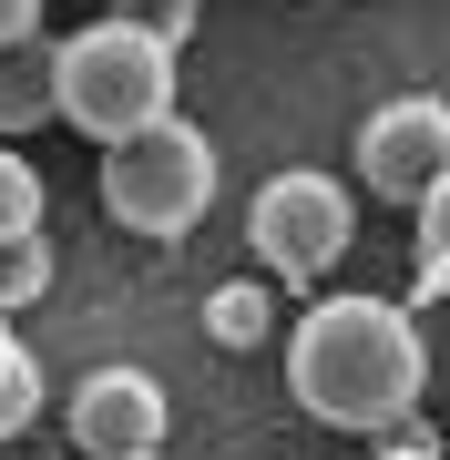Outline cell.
I'll return each mask as SVG.
<instances>
[{
	"label": "cell",
	"instance_id": "6da1fadb",
	"mask_svg": "<svg viewBox=\"0 0 450 460\" xmlns=\"http://www.w3.org/2000/svg\"><path fill=\"white\" fill-rule=\"evenodd\" d=\"M287 389H297V410L317 429H379L419 410V389H430V338H419V307L400 296H317V307L287 328Z\"/></svg>",
	"mask_w": 450,
	"mask_h": 460
},
{
	"label": "cell",
	"instance_id": "9a60e30c",
	"mask_svg": "<svg viewBox=\"0 0 450 460\" xmlns=\"http://www.w3.org/2000/svg\"><path fill=\"white\" fill-rule=\"evenodd\" d=\"M123 460H164V450H123Z\"/></svg>",
	"mask_w": 450,
	"mask_h": 460
},
{
	"label": "cell",
	"instance_id": "5b68a950",
	"mask_svg": "<svg viewBox=\"0 0 450 460\" xmlns=\"http://www.w3.org/2000/svg\"><path fill=\"white\" fill-rule=\"evenodd\" d=\"M358 184L379 205H419V195H440L450 184V102L440 93H400V102H379V113L358 123Z\"/></svg>",
	"mask_w": 450,
	"mask_h": 460
},
{
	"label": "cell",
	"instance_id": "7c38bea8",
	"mask_svg": "<svg viewBox=\"0 0 450 460\" xmlns=\"http://www.w3.org/2000/svg\"><path fill=\"white\" fill-rule=\"evenodd\" d=\"M368 460H440V429L419 420V410H400V420L368 429Z\"/></svg>",
	"mask_w": 450,
	"mask_h": 460
},
{
	"label": "cell",
	"instance_id": "277c9868",
	"mask_svg": "<svg viewBox=\"0 0 450 460\" xmlns=\"http://www.w3.org/2000/svg\"><path fill=\"white\" fill-rule=\"evenodd\" d=\"M246 246H256V266H267L277 287H317V277H338V256L358 246V205H349V184L317 174V164L267 174V184H256V205H246Z\"/></svg>",
	"mask_w": 450,
	"mask_h": 460
},
{
	"label": "cell",
	"instance_id": "5bb4252c",
	"mask_svg": "<svg viewBox=\"0 0 450 460\" xmlns=\"http://www.w3.org/2000/svg\"><path fill=\"white\" fill-rule=\"evenodd\" d=\"M41 31V0H0V41H31Z\"/></svg>",
	"mask_w": 450,
	"mask_h": 460
},
{
	"label": "cell",
	"instance_id": "2e32d148",
	"mask_svg": "<svg viewBox=\"0 0 450 460\" xmlns=\"http://www.w3.org/2000/svg\"><path fill=\"white\" fill-rule=\"evenodd\" d=\"M307 11H328V0H307Z\"/></svg>",
	"mask_w": 450,
	"mask_h": 460
},
{
	"label": "cell",
	"instance_id": "ba28073f",
	"mask_svg": "<svg viewBox=\"0 0 450 460\" xmlns=\"http://www.w3.org/2000/svg\"><path fill=\"white\" fill-rule=\"evenodd\" d=\"M205 338H216V348H267V338H277V287H267V277L205 287Z\"/></svg>",
	"mask_w": 450,
	"mask_h": 460
},
{
	"label": "cell",
	"instance_id": "8fae6325",
	"mask_svg": "<svg viewBox=\"0 0 450 460\" xmlns=\"http://www.w3.org/2000/svg\"><path fill=\"white\" fill-rule=\"evenodd\" d=\"M21 226H41V164L21 144H0V235H21Z\"/></svg>",
	"mask_w": 450,
	"mask_h": 460
},
{
	"label": "cell",
	"instance_id": "30bf717a",
	"mask_svg": "<svg viewBox=\"0 0 450 460\" xmlns=\"http://www.w3.org/2000/svg\"><path fill=\"white\" fill-rule=\"evenodd\" d=\"M41 287H51V235H41V226L0 235V317H11V307H31Z\"/></svg>",
	"mask_w": 450,
	"mask_h": 460
},
{
	"label": "cell",
	"instance_id": "3957f363",
	"mask_svg": "<svg viewBox=\"0 0 450 460\" xmlns=\"http://www.w3.org/2000/svg\"><path fill=\"white\" fill-rule=\"evenodd\" d=\"M102 154V215H113L123 235H195L205 226V205H216V144H205L195 123H174V113H154L134 133H113V144H93Z\"/></svg>",
	"mask_w": 450,
	"mask_h": 460
},
{
	"label": "cell",
	"instance_id": "9c48e42d",
	"mask_svg": "<svg viewBox=\"0 0 450 460\" xmlns=\"http://www.w3.org/2000/svg\"><path fill=\"white\" fill-rule=\"evenodd\" d=\"M31 420H41V358L11 338V317H0V440H21Z\"/></svg>",
	"mask_w": 450,
	"mask_h": 460
},
{
	"label": "cell",
	"instance_id": "7a4b0ae2",
	"mask_svg": "<svg viewBox=\"0 0 450 460\" xmlns=\"http://www.w3.org/2000/svg\"><path fill=\"white\" fill-rule=\"evenodd\" d=\"M154 113H174V41H154L113 11L51 41V123H72L83 144H113Z\"/></svg>",
	"mask_w": 450,
	"mask_h": 460
},
{
	"label": "cell",
	"instance_id": "4fadbf2b",
	"mask_svg": "<svg viewBox=\"0 0 450 460\" xmlns=\"http://www.w3.org/2000/svg\"><path fill=\"white\" fill-rule=\"evenodd\" d=\"M113 21H134V31H154V41H195V0H113Z\"/></svg>",
	"mask_w": 450,
	"mask_h": 460
},
{
	"label": "cell",
	"instance_id": "8992f818",
	"mask_svg": "<svg viewBox=\"0 0 450 460\" xmlns=\"http://www.w3.org/2000/svg\"><path fill=\"white\" fill-rule=\"evenodd\" d=\"M62 420H72V450H93V460H123V450H164V420H174V399H164V378L154 368H93L83 389L62 399Z\"/></svg>",
	"mask_w": 450,
	"mask_h": 460
},
{
	"label": "cell",
	"instance_id": "52a82bcc",
	"mask_svg": "<svg viewBox=\"0 0 450 460\" xmlns=\"http://www.w3.org/2000/svg\"><path fill=\"white\" fill-rule=\"evenodd\" d=\"M51 123V41H0V144H21V133Z\"/></svg>",
	"mask_w": 450,
	"mask_h": 460
}]
</instances>
